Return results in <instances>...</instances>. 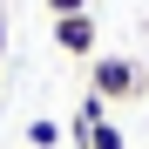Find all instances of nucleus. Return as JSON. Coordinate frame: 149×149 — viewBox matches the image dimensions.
Segmentation results:
<instances>
[{"instance_id": "nucleus-2", "label": "nucleus", "mask_w": 149, "mask_h": 149, "mask_svg": "<svg viewBox=\"0 0 149 149\" xmlns=\"http://www.w3.org/2000/svg\"><path fill=\"white\" fill-rule=\"evenodd\" d=\"M54 47L95 61V14H61V20H54Z\"/></svg>"}, {"instance_id": "nucleus-3", "label": "nucleus", "mask_w": 149, "mask_h": 149, "mask_svg": "<svg viewBox=\"0 0 149 149\" xmlns=\"http://www.w3.org/2000/svg\"><path fill=\"white\" fill-rule=\"evenodd\" d=\"M54 142H61V122L34 115V122H27V149H54Z\"/></svg>"}, {"instance_id": "nucleus-5", "label": "nucleus", "mask_w": 149, "mask_h": 149, "mask_svg": "<svg viewBox=\"0 0 149 149\" xmlns=\"http://www.w3.org/2000/svg\"><path fill=\"white\" fill-rule=\"evenodd\" d=\"M47 14H54V20L61 14H88V0H47Z\"/></svg>"}, {"instance_id": "nucleus-4", "label": "nucleus", "mask_w": 149, "mask_h": 149, "mask_svg": "<svg viewBox=\"0 0 149 149\" xmlns=\"http://www.w3.org/2000/svg\"><path fill=\"white\" fill-rule=\"evenodd\" d=\"M81 149H129V142H122V129H115V122H95V129L81 136Z\"/></svg>"}, {"instance_id": "nucleus-1", "label": "nucleus", "mask_w": 149, "mask_h": 149, "mask_svg": "<svg viewBox=\"0 0 149 149\" xmlns=\"http://www.w3.org/2000/svg\"><path fill=\"white\" fill-rule=\"evenodd\" d=\"M88 88L102 95V102H129V95H142V68L129 54H95L88 61Z\"/></svg>"}, {"instance_id": "nucleus-6", "label": "nucleus", "mask_w": 149, "mask_h": 149, "mask_svg": "<svg viewBox=\"0 0 149 149\" xmlns=\"http://www.w3.org/2000/svg\"><path fill=\"white\" fill-rule=\"evenodd\" d=\"M0 61H7V20H0Z\"/></svg>"}]
</instances>
